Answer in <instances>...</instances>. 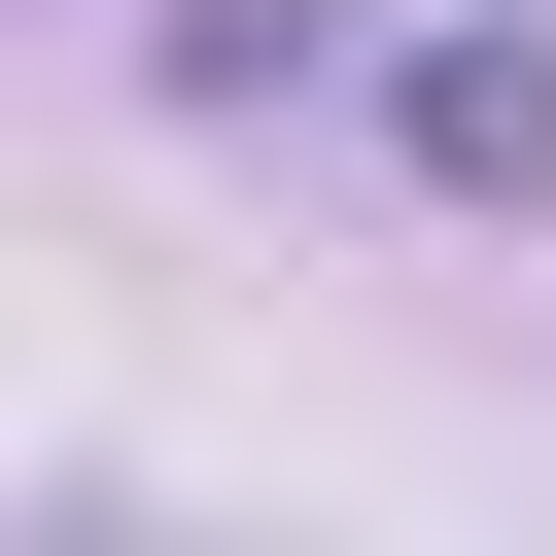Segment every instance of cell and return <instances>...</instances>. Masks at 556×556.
<instances>
[{
  "label": "cell",
  "instance_id": "6da1fadb",
  "mask_svg": "<svg viewBox=\"0 0 556 556\" xmlns=\"http://www.w3.org/2000/svg\"><path fill=\"white\" fill-rule=\"evenodd\" d=\"M382 139H417L452 208H556V35H417V70H382Z\"/></svg>",
  "mask_w": 556,
  "mask_h": 556
}]
</instances>
